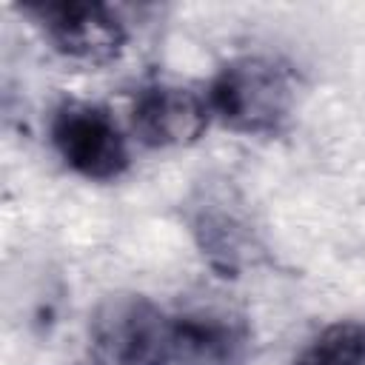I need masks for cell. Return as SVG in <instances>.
I'll return each mask as SVG.
<instances>
[{
  "label": "cell",
  "mask_w": 365,
  "mask_h": 365,
  "mask_svg": "<svg viewBox=\"0 0 365 365\" xmlns=\"http://www.w3.org/2000/svg\"><path fill=\"white\" fill-rule=\"evenodd\" d=\"M211 123L208 100L177 83H148L137 91L131 106V125L143 145L174 148L191 145Z\"/></svg>",
  "instance_id": "cell-5"
},
{
  "label": "cell",
  "mask_w": 365,
  "mask_h": 365,
  "mask_svg": "<svg viewBox=\"0 0 365 365\" xmlns=\"http://www.w3.org/2000/svg\"><path fill=\"white\" fill-rule=\"evenodd\" d=\"M46 34L57 54L71 63L106 66L125 48L128 31L106 3L91 0H46L20 6Z\"/></svg>",
  "instance_id": "cell-4"
},
{
  "label": "cell",
  "mask_w": 365,
  "mask_h": 365,
  "mask_svg": "<svg viewBox=\"0 0 365 365\" xmlns=\"http://www.w3.org/2000/svg\"><path fill=\"white\" fill-rule=\"evenodd\" d=\"M251 348L248 325L225 311L174 314V365H242Z\"/></svg>",
  "instance_id": "cell-6"
},
{
  "label": "cell",
  "mask_w": 365,
  "mask_h": 365,
  "mask_svg": "<svg viewBox=\"0 0 365 365\" xmlns=\"http://www.w3.org/2000/svg\"><path fill=\"white\" fill-rule=\"evenodd\" d=\"M191 231L197 234V242L214 268H220L225 277L240 268L251 242V231L222 197H205L200 205H194Z\"/></svg>",
  "instance_id": "cell-7"
},
{
  "label": "cell",
  "mask_w": 365,
  "mask_h": 365,
  "mask_svg": "<svg viewBox=\"0 0 365 365\" xmlns=\"http://www.w3.org/2000/svg\"><path fill=\"white\" fill-rule=\"evenodd\" d=\"M48 137L60 160L80 177L111 182L128 171V145L117 120L97 103L63 100L48 123Z\"/></svg>",
  "instance_id": "cell-3"
},
{
  "label": "cell",
  "mask_w": 365,
  "mask_h": 365,
  "mask_svg": "<svg viewBox=\"0 0 365 365\" xmlns=\"http://www.w3.org/2000/svg\"><path fill=\"white\" fill-rule=\"evenodd\" d=\"M208 108L225 128L248 137L279 134L297 106V83L288 66L245 54L228 60L208 86Z\"/></svg>",
  "instance_id": "cell-1"
},
{
  "label": "cell",
  "mask_w": 365,
  "mask_h": 365,
  "mask_svg": "<svg viewBox=\"0 0 365 365\" xmlns=\"http://www.w3.org/2000/svg\"><path fill=\"white\" fill-rule=\"evenodd\" d=\"M294 365H365V325L354 319L328 325Z\"/></svg>",
  "instance_id": "cell-8"
},
{
  "label": "cell",
  "mask_w": 365,
  "mask_h": 365,
  "mask_svg": "<svg viewBox=\"0 0 365 365\" xmlns=\"http://www.w3.org/2000/svg\"><path fill=\"white\" fill-rule=\"evenodd\" d=\"M88 365H174V314L143 294L108 297L88 328Z\"/></svg>",
  "instance_id": "cell-2"
}]
</instances>
